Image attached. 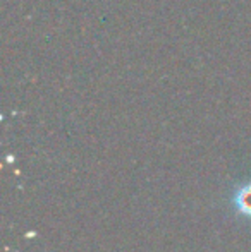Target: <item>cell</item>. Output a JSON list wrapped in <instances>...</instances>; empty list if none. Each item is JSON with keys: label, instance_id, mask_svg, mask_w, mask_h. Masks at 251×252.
Here are the masks:
<instances>
[{"label": "cell", "instance_id": "6da1fadb", "mask_svg": "<svg viewBox=\"0 0 251 252\" xmlns=\"http://www.w3.org/2000/svg\"><path fill=\"white\" fill-rule=\"evenodd\" d=\"M234 202L238 206V209L246 216H251V184L250 186H245L238 190L234 197Z\"/></svg>", "mask_w": 251, "mask_h": 252}]
</instances>
